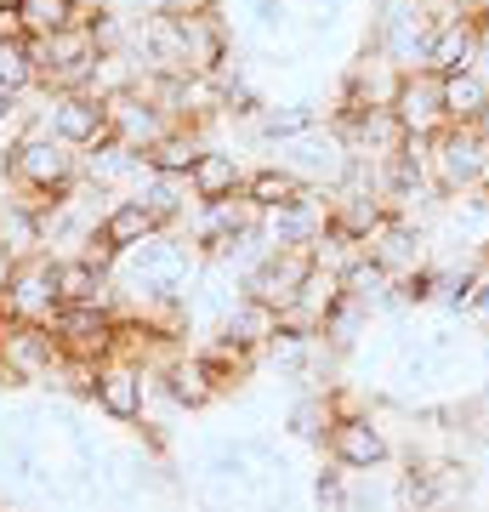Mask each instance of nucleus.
<instances>
[{"label":"nucleus","mask_w":489,"mask_h":512,"mask_svg":"<svg viewBox=\"0 0 489 512\" xmlns=\"http://www.w3.org/2000/svg\"><path fill=\"white\" fill-rule=\"evenodd\" d=\"M148 234H160V222H154V211H148L137 194H120V200H109V211H103V222H97V245H109V251H131V245H143Z\"/></svg>","instance_id":"4be33fe9"},{"label":"nucleus","mask_w":489,"mask_h":512,"mask_svg":"<svg viewBox=\"0 0 489 512\" xmlns=\"http://www.w3.org/2000/svg\"><path fill=\"white\" fill-rule=\"evenodd\" d=\"M393 120L404 126V137H438L450 126L444 114V74L433 69H410L393 92Z\"/></svg>","instance_id":"4468645a"},{"label":"nucleus","mask_w":489,"mask_h":512,"mask_svg":"<svg viewBox=\"0 0 489 512\" xmlns=\"http://www.w3.org/2000/svg\"><path fill=\"white\" fill-rule=\"evenodd\" d=\"M0 92H12V97L40 92V74H35V57H29V40H0Z\"/></svg>","instance_id":"cd10ccee"},{"label":"nucleus","mask_w":489,"mask_h":512,"mask_svg":"<svg viewBox=\"0 0 489 512\" xmlns=\"http://www.w3.org/2000/svg\"><path fill=\"white\" fill-rule=\"evenodd\" d=\"M80 183L97 188V194H109V200H120V194H137V188L148 183L143 148L120 143V137H103L97 148H80Z\"/></svg>","instance_id":"9d476101"},{"label":"nucleus","mask_w":489,"mask_h":512,"mask_svg":"<svg viewBox=\"0 0 489 512\" xmlns=\"http://www.w3.org/2000/svg\"><path fill=\"white\" fill-rule=\"evenodd\" d=\"M188 183H194V194H200V200H228V194H239V188H245V160H239L234 148L205 143L200 160H194V171H188Z\"/></svg>","instance_id":"5701e85b"},{"label":"nucleus","mask_w":489,"mask_h":512,"mask_svg":"<svg viewBox=\"0 0 489 512\" xmlns=\"http://www.w3.org/2000/svg\"><path fill=\"white\" fill-rule=\"evenodd\" d=\"M205 143H211V131H205V126H171L160 143L143 154V160H148V171H177V177H188Z\"/></svg>","instance_id":"393cba45"},{"label":"nucleus","mask_w":489,"mask_h":512,"mask_svg":"<svg viewBox=\"0 0 489 512\" xmlns=\"http://www.w3.org/2000/svg\"><path fill=\"white\" fill-rule=\"evenodd\" d=\"M0 251L12 256V262L52 251L46 245V211L35 200H0Z\"/></svg>","instance_id":"412c9836"},{"label":"nucleus","mask_w":489,"mask_h":512,"mask_svg":"<svg viewBox=\"0 0 489 512\" xmlns=\"http://www.w3.org/2000/svg\"><path fill=\"white\" fill-rule=\"evenodd\" d=\"M325 456L336 461V467H347V473H376V467L393 461V439H387V427H381L370 410H347V416H336V427H330Z\"/></svg>","instance_id":"1a4fd4ad"},{"label":"nucleus","mask_w":489,"mask_h":512,"mask_svg":"<svg viewBox=\"0 0 489 512\" xmlns=\"http://www.w3.org/2000/svg\"><path fill=\"white\" fill-rule=\"evenodd\" d=\"M342 291L353 296V302H364L376 319H393V313H399V274H393V268H381L370 251H364L359 262L342 274Z\"/></svg>","instance_id":"a211bd4d"},{"label":"nucleus","mask_w":489,"mask_h":512,"mask_svg":"<svg viewBox=\"0 0 489 512\" xmlns=\"http://www.w3.org/2000/svg\"><path fill=\"white\" fill-rule=\"evenodd\" d=\"M205 256L177 234V228H160L148 234L143 245L114 256V291H120V313H143L160 308V302H188L194 296V279H200Z\"/></svg>","instance_id":"f257e3e1"},{"label":"nucleus","mask_w":489,"mask_h":512,"mask_svg":"<svg viewBox=\"0 0 489 512\" xmlns=\"http://www.w3.org/2000/svg\"><path fill=\"white\" fill-rule=\"evenodd\" d=\"M0 308H6V319L52 325L57 308H63V291H57V256L40 251V256L12 262V268H6V279H0Z\"/></svg>","instance_id":"20e7f679"},{"label":"nucleus","mask_w":489,"mask_h":512,"mask_svg":"<svg viewBox=\"0 0 489 512\" xmlns=\"http://www.w3.org/2000/svg\"><path fill=\"white\" fill-rule=\"evenodd\" d=\"M103 103H109V131L114 137H120V143H131V148H154L165 137V131L177 126V120H171V114L160 109V103H154V97L143 92V86H126V92H114V97H103Z\"/></svg>","instance_id":"dca6fc26"},{"label":"nucleus","mask_w":489,"mask_h":512,"mask_svg":"<svg viewBox=\"0 0 489 512\" xmlns=\"http://www.w3.org/2000/svg\"><path fill=\"white\" fill-rule=\"evenodd\" d=\"M325 120H330V103H319L313 92H290V97H268L256 109L251 131L262 143H279V137H296V131H308V126H325Z\"/></svg>","instance_id":"f3484780"},{"label":"nucleus","mask_w":489,"mask_h":512,"mask_svg":"<svg viewBox=\"0 0 489 512\" xmlns=\"http://www.w3.org/2000/svg\"><path fill=\"white\" fill-rule=\"evenodd\" d=\"M478 69L489 74V29H484V57H478Z\"/></svg>","instance_id":"f704fd0d"},{"label":"nucleus","mask_w":489,"mask_h":512,"mask_svg":"<svg viewBox=\"0 0 489 512\" xmlns=\"http://www.w3.org/2000/svg\"><path fill=\"white\" fill-rule=\"evenodd\" d=\"M148 387H154V370L143 359H126V353H109L97 365V387H91V404L114 421V427H137L148 421Z\"/></svg>","instance_id":"423d86ee"},{"label":"nucleus","mask_w":489,"mask_h":512,"mask_svg":"<svg viewBox=\"0 0 489 512\" xmlns=\"http://www.w3.org/2000/svg\"><path fill=\"white\" fill-rule=\"evenodd\" d=\"M29 120H35L40 131L63 137L69 148H97L103 137H114L109 103L97 92H46V109H29Z\"/></svg>","instance_id":"0eeeda50"},{"label":"nucleus","mask_w":489,"mask_h":512,"mask_svg":"<svg viewBox=\"0 0 489 512\" xmlns=\"http://www.w3.org/2000/svg\"><path fill=\"white\" fill-rule=\"evenodd\" d=\"M0 177H6V188H18L23 200L52 205L80 188V148H69L63 137H52V131H40L29 120L12 143L0 148Z\"/></svg>","instance_id":"f03ea898"},{"label":"nucleus","mask_w":489,"mask_h":512,"mask_svg":"<svg viewBox=\"0 0 489 512\" xmlns=\"http://www.w3.org/2000/svg\"><path fill=\"white\" fill-rule=\"evenodd\" d=\"M330 217H336V194L330 188H296L285 205L262 211V228H268L273 245H313L330 228Z\"/></svg>","instance_id":"f8f14e48"},{"label":"nucleus","mask_w":489,"mask_h":512,"mask_svg":"<svg viewBox=\"0 0 489 512\" xmlns=\"http://www.w3.org/2000/svg\"><path fill=\"white\" fill-rule=\"evenodd\" d=\"M478 57H484V29H478V23L472 18L438 23L433 52H427V69L433 74H461V69H478Z\"/></svg>","instance_id":"6ab92c4d"},{"label":"nucleus","mask_w":489,"mask_h":512,"mask_svg":"<svg viewBox=\"0 0 489 512\" xmlns=\"http://www.w3.org/2000/svg\"><path fill=\"white\" fill-rule=\"evenodd\" d=\"M472 126L484 131V143H489V109H484V114H478V120H472Z\"/></svg>","instance_id":"72a5a7b5"},{"label":"nucleus","mask_w":489,"mask_h":512,"mask_svg":"<svg viewBox=\"0 0 489 512\" xmlns=\"http://www.w3.org/2000/svg\"><path fill=\"white\" fill-rule=\"evenodd\" d=\"M296 188H302V183L290 177L285 165H273V160H268V165H256V171H245V194H251V200L262 205V211H273V205H285L290 194H296Z\"/></svg>","instance_id":"c85d7f7f"},{"label":"nucleus","mask_w":489,"mask_h":512,"mask_svg":"<svg viewBox=\"0 0 489 512\" xmlns=\"http://www.w3.org/2000/svg\"><path fill=\"white\" fill-rule=\"evenodd\" d=\"M0 256H6V251H0Z\"/></svg>","instance_id":"e433bc0d"},{"label":"nucleus","mask_w":489,"mask_h":512,"mask_svg":"<svg viewBox=\"0 0 489 512\" xmlns=\"http://www.w3.org/2000/svg\"><path fill=\"white\" fill-rule=\"evenodd\" d=\"M154 387H160L165 399L177 404V410H188V416H200V410H211V404L228 393V387L211 376V365L200 359V348L188 353V348H177L165 365H154Z\"/></svg>","instance_id":"ddd939ff"},{"label":"nucleus","mask_w":489,"mask_h":512,"mask_svg":"<svg viewBox=\"0 0 489 512\" xmlns=\"http://www.w3.org/2000/svg\"><path fill=\"white\" fill-rule=\"evenodd\" d=\"M467 325L489 330V262H484V274H478V296H472V313H467Z\"/></svg>","instance_id":"473e14b6"},{"label":"nucleus","mask_w":489,"mask_h":512,"mask_svg":"<svg viewBox=\"0 0 489 512\" xmlns=\"http://www.w3.org/2000/svg\"><path fill=\"white\" fill-rule=\"evenodd\" d=\"M364 251L404 279V274H416V268L433 262V228L427 222H410V217H387L376 234L364 239Z\"/></svg>","instance_id":"2eb2a0df"},{"label":"nucleus","mask_w":489,"mask_h":512,"mask_svg":"<svg viewBox=\"0 0 489 512\" xmlns=\"http://www.w3.org/2000/svg\"><path fill=\"white\" fill-rule=\"evenodd\" d=\"M347 484H353V473L347 467H319L313 473V512H347Z\"/></svg>","instance_id":"c756f323"},{"label":"nucleus","mask_w":489,"mask_h":512,"mask_svg":"<svg viewBox=\"0 0 489 512\" xmlns=\"http://www.w3.org/2000/svg\"><path fill=\"white\" fill-rule=\"evenodd\" d=\"M308 274H313V251L308 245H273L251 274H245V296H256V302H268V308L285 313L290 302L302 296Z\"/></svg>","instance_id":"9b49d317"},{"label":"nucleus","mask_w":489,"mask_h":512,"mask_svg":"<svg viewBox=\"0 0 489 512\" xmlns=\"http://www.w3.org/2000/svg\"><path fill=\"white\" fill-rule=\"evenodd\" d=\"M23 126H29V109H23V97L0 92V148L12 143V137H18Z\"/></svg>","instance_id":"7c9ffc66"},{"label":"nucleus","mask_w":489,"mask_h":512,"mask_svg":"<svg viewBox=\"0 0 489 512\" xmlns=\"http://www.w3.org/2000/svg\"><path fill=\"white\" fill-rule=\"evenodd\" d=\"M433 183L444 188V200L450 194H472V188H489V143L478 126H444L433 137Z\"/></svg>","instance_id":"39448f33"},{"label":"nucleus","mask_w":489,"mask_h":512,"mask_svg":"<svg viewBox=\"0 0 489 512\" xmlns=\"http://www.w3.org/2000/svg\"><path fill=\"white\" fill-rule=\"evenodd\" d=\"M484 109H489V74L484 69L444 74V114H450V126H472Z\"/></svg>","instance_id":"a878e982"},{"label":"nucleus","mask_w":489,"mask_h":512,"mask_svg":"<svg viewBox=\"0 0 489 512\" xmlns=\"http://www.w3.org/2000/svg\"><path fill=\"white\" fill-rule=\"evenodd\" d=\"M217 336H234L239 348L262 353V348L273 342V336H279V308H268V302H256V296H239L234 308L222 313Z\"/></svg>","instance_id":"b1692460"},{"label":"nucleus","mask_w":489,"mask_h":512,"mask_svg":"<svg viewBox=\"0 0 489 512\" xmlns=\"http://www.w3.org/2000/svg\"><path fill=\"white\" fill-rule=\"evenodd\" d=\"M137 200L154 211V222H160V228H182V222L200 211L194 183H188V177H177V171H148V183L137 188Z\"/></svg>","instance_id":"aec40b11"},{"label":"nucleus","mask_w":489,"mask_h":512,"mask_svg":"<svg viewBox=\"0 0 489 512\" xmlns=\"http://www.w3.org/2000/svg\"><path fill=\"white\" fill-rule=\"evenodd\" d=\"M63 342L52 325H29V319H6L0 325V376L6 382H52Z\"/></svg>","instance_id":"6e6552de"},{"label":"nucleus","mask_w":489,"mask_h":512,"mask_svg":"<svg viewBox=\"0 0 489 512\" xmlns=\"http://www.w3.org/2000/svg\"><path fill=\"white\" fill-rule=\"evenodd\" d=\"M0 40H29V23H23L18 0H0Z\"/></svg>","instance_id":"2f4dec72"},{"label":"nucleus","mask_w":489,"mask_h":512,"mask_svg":"<svg viewBox=\"0 0 489 512\" xmlns=\"http://www.w3.org/2000/svg\"><path fill=\"white\" fill-rule=\"evenodd\" d=\"M268 154H273V165H285L302 188H342L347 171H353V148H347V137L330 126V120L268 143Z\"/></svg>","instance_id":"7ed1b4c3"},{"label":"nucleus","mask_w":489,"mask_h":512,"mask_svg":"<svg viewBox=\"0 0 489 512\" xmlns=\"http://www.w3.org/2000/svg\"><path fill=\"white\" fill-rule=\"evenodd\" d=\"M0 325H6V308H0Z\"/></svg>","instance_id":"c9c22d12"},{"label":"nucleus","mask_w":489,"mask_h":512,"mask_svg":"<svg viewBox=\"0 0 489 512\" xmlns=\"http://www.w3.org/2000/svg\"><path fill=\"white\" fill-rule=\"evenodd\" d=\"M29 35H57V29H74L86 23V0H18Z\"/></svg>","instance_id":"bb28decb"}]
</instances>
